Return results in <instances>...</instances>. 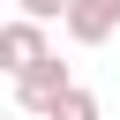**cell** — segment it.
I'll return each mask as SVG.
<instances>
[{
    "label": "cell",
    "mask_w": 120,
    "mask_h": 120,
    "mask_svg": "<svg viewBox=\"0 0 120 120\" xmlns=\"http://www.w3.org/2000/svg\"><path fill=\"white\" fill-rule=\"evenodd\" d=\"M68 82H75V75H68V60H60V52H45V60H30V68L15 75V105H22V112H45Z\"/></svg>",
    "instance_id": "obj_1"
},
{
    "label": "cell",
    "mask_w": 120,
    "mask_h": 120,
    "mask_svg": "<svg viewBox=\"0 0 120 120\" xmlns=\"http://www.w3.org/2000/svg\"><path fill=\"white\" fill-rule=\"evenodd\" d=\"M60 30H68L75 45H105V38L120 30V0H68Z\"/></svg>",
    "instance_id": "obj_2"
},
{
    "label": "cell",
    "mask_w": 120,
    "mask_h": 120,
    "mask_svg": "<svg viewBox=\"0 0 120 120\" xmlns=\"http://www.w3.org/2000/svg\"><path fill=\"white\" fill-rule=\"evenodd\" d=\"M45 52H52V45H45V22H22V15L0 22V75H22V68L45 60Z\"/></svg>",
    "instance_id": "obj_3"
},
{
    "label": "cell",
    "mask_w": 120,
    "mask_h": 120,
    "mask_svg": "<svg viewBox=\"0 0 120 120\" xmlns=\"http://www.w3.org/2000/svg\"><path fill=\"white\" fill-rule=\"evenodd\" d=\"M45 120H98V98H90L82 82H68V90L45 105Z\"/></svg>",
    "instance_id": "obj_4"
},
{
    "label": "cell",
    "mask_w": 120,
    "mask_h": 120,
    "mask_svg": "<svg viewBox=\"0 0 120 120\" xmlns=\"http://www.w3.org/2000/svg\"><path fill=\"white\" fill-rule=\"evenodd\" d=\"M15 8H22V22H60L68 15V0H15Z\"/></svg>",
    "instance_id": "obj_5"
},
{
    "label": "cell",
    "mask_w": 120,
    "mask_h": 120,
    "mask_svg": "<svg viewBox=\"0 0 120 120\" xmlns=\"http://www.w3.org/2000/svg\"><path fill=\"white\" fill-rule=\"evenodd\" d=\"M0 120H8V112H0Z\"/></svg>",
    "instance_id": "obj_6"
}]
</instances>
